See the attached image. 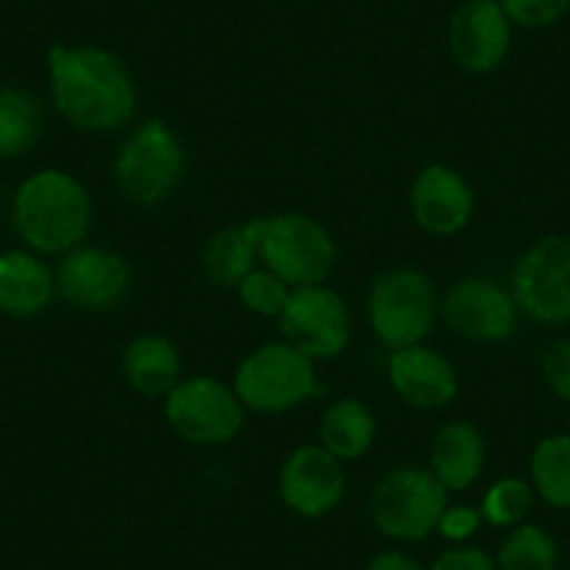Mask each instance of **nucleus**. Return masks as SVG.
Instances as JSON below:
<instances>
[{
  "mask_svg": "<svg viewBox=\"0 0 570 570\" xmlns=\"http://www.w3.org/2000/svg\"><path fill=\"white\" fill-rule=\"evenodd\" d=\"M48 92L53 109L90 135L124 129L137 112L129 65L101 46H53L48 51Z\"/></svg>",
  "mask_w": 570,
  "mask_h": 570,
  "instance_id": "nucleus-1",
  "label": "nucleus"
},
{
  "mask_svg": "<svg viewBox=\"0 0 570 570\" xmlns=\"http://www.w3.org/2000/svg\"><path fill=\"white\" fill-rule=\"evenodd\" d=\"M12 227L26 249L59 255L76 249L92 229V199L79 177L62 168H40L18 185Z\"/></svg>",
  "mask_w": 570,
  "mask_h": 570,
  "instance_id": "nucleus-2",
  "label": "nucleus"
},
{
  "mask_svg": "<svg viewBox=\"0 0 570 570\" xmlns=\"http://www.w3.org/2000/svg\"><path fill=\"white\" fill-rule=\"evenodd\" d=\"M188 168V155L177 131L160 118L137 126L112 163V179L118 194L129 205L157 207L179 190Z\"/></svg>",
  "mask_w": 570,
  "mask_h": 570,
  "instance_id": "nucleus-3",
  "label": "nucleus"
},
{
  "mask_svg": "<svg viewBox=\"0 0 570 570\" xmlns=\"http://www.w3.org/2000/svg\"><path fill=\"white\" fill-rule=\"evenodd\" d=\"M246 224L255 235L263 266L292 288L327 283L336 268V240L331 229L308 213H277Z\"/></svg>",
  "mask_w": 570,
  "mask_h": 570,
  "instance_id": "nucleus-4",
  "label": "nucleus"
},
{
  "mask_svg": "<svg viewBox=\"0 0 570 570\" xmlns=\"http://www.w3.org/2000/svg\"><path fill=\"white\" fill-rule=\"evenodd\" d=\"M434 279L414 266H394L372 279L366 316L375 336L389 350L422 344L440 320Z\"/></svg>",
  "mask_w": 570,
  "mask_h": 570,
  "instance_id": "nucleus-5",
  "label": "nucleus"
},
{
  "mask_svg": "<svg viewBox=\"0 0 570 570\" xmlns=\"http://www.w3.org/2000/svg\"><path fill=\"white\" fill-rule=\"evenodd\" d=\"M233 389L244 409L257 414H285L322 392L314 358L285 338L252 350L235 370Z\"/></svg>",
  "mask_w": 570,
  "mask_h": 570,
  "instance_id": "nucleus-6",
  "label": "nucleus"
},
{
  "mask_svg": "<svg viewBox=\"0 0 570 570\" xmlns=\"http://www.w3.org/2000/svg\"><path fill=\"white\" fill-rule=\"evenodd\" d=\"M448 490L431 470H389L372 490L370 514L375 529L394 542H420L436 534Z\"/></svg>",
  "mask_w": 570,
  "mask_h": 570,
  "instance_id": "nucleus-7",
  "label": "nucleus"
},
{
  "mask_svg": "<svg viewBox=\"0 0 570 570\" xmlns=\"http://www.w3.org/2000/svg\"><path fill=\"white\" fill-rule=\"evenodd\" d=\"M520 314L546 327L570 325V235L551 233L518 257L509 283Z\"/></svg>",
  "mask_w": 570,
  "mask_h": 570,
  "instance_id": "nucleus-8",
  "label": "nucleus"
},
{
  "mask_svg": "<svg viewBox=\"0 0 570 570\" xmlns=\"http://www.w3.org/2000/svg\"><path fill=\"white\" fill-rule=\"evenodd\" d=\"M163 414L174 434L199 448L227 445L246 422V409L235 389L210 375L179 381L163 397Z\"/></svg>",
  "mask_w": 570,
  "mask_h": 570,
  "instance_id": "nucleus-9",
  "label": "nucleus"
},
{
  "mask_svg": "<svg viewBox=\"0 0 570 570\" xmlns=\"http://www.w3.org/2000/svg\"><path fill=\"white\" fill-rule=\"evenodd\" d=\"M277 322L285 342L314 361L338 358L353 338L347 303L325 283L292 288Z\"/></svg>",
  "mask_w": 570,
  "mask_h": 570,
  "instance_id": "nucleus-10",
  "label": "nucleus"
},
{
  "mask_svg": "<svg viewBox=\"0 0 570 570\" xmlns=\"http://www.w3.org/2000/svg\"><path fill=\"white\" fill-rule=\"evenodd\" d=\"M53 277L57 297L85 314L115 311L131 292V268L126 257L104 246L81 244L65 252Z\"/></svg>",
  "mask_w": 570,
  "mask_h": 570,
  "instance_id": "nucleus-11",
  "label": "nucleus"
},
{
  "mask_svg": "<svg viewBox=\"0 0 570 570\" xmlns=\"http://www.w3.org/2000/svg\"><path fill=\"white\" fill-rule=\"evenodd\" d=\"M445 325L475 344H501L518 333L520 308L512 292L487 277H464L440 303Z\"/></svg>",
  "mask_w": 570,
  "mask_h": 570,
  "instance_id": "nucleus-12",
  "label": "nucleus"
},
{
  "mask_svg": "<svg viewBox=\"0 0 570 570\" xmlns=\"http://www.w3.org/2000/svg\"><path fill=\"white\" fill-rule=\"evenodd\" d=\"M347 475L342 462L322 445H299L285 456L277 475V492L294 514L316 520L344 501Z\"/></svg>",
  "mask_w": 570,
  "mask_h": 570,
  "instance_id": "nucleus-13",
  "label": "nucleus"
},
{
  "mask_svg": "<svg viewBox=\"0 0 570 570\" xmlns=\"http://www.w3.org/2000/svg\"><path fill=\"white\" fill-rule=\"evenodd\" d=\"M514 26L498 0H462L448 23V48L453 62L475 76L492 73L512 51Z\"/></svg>",
  "mask_w": 570,
  "mask_h": 570,
  "instance_id": "nucleus-14",
  "label": "nucleus"
},
{
  "mask_svg": "<svg viewBox=\"0 0 570 570\" xmlns=\"http://www.w3.org/2000/svg\"><path fill=\"white\" fill-rule=\"evenodd\" d=\"M409 207L416 227L436 238H451L462 233L473 218L475 194L456 168L431 163L411 179Z\"/></svg>",
  "mask_w": 570,
  "mask_h": 570,
  "instance_id": "nucleus-15",
  "label": "nucleus"
},
{
  "mask_svg": "<svg viewBox=\"0 0 570 570\" xmlns=\"http://www.w3.org/2000/svg\"><path fill=\"white\" fill-rule=\"evenodd\" d=\"M389 383L403 403L422 411L445 409L459 394L456 366L434 347L411 344V347L392 350L386 364Z\"/></svg>",
  "mask_w": 570,
  "mask_h": 570,
  "instance_id": "nucleus-16",
  "label": "nucleus"
},
{
  "mask_svg": "<svg viewBox=\"0 0 570 570\" xmlns=\"http://www.w3.org/2000/svg\"><path fill=\"white\" fill-rule=\"evenodd\" d=\"M57 299V277L46 257L31 249L0 252V314L37 320Z\"/></svg>",
  "mask_w": 570,
  "mask_h": 570,
  "instance_id": "nucleus-17",
  "label": "nucleus"
},
{
  "mask_svg": "<svg viewBox=\"0 0 570 570\" xmlns=\"http://www.w3.org/2000/svg\"><path fill=\"white\" fill-rule=\"evenodd\" d=\"M487 464V442L468 420H453L436 431L431 442V473L448 492L470 490Z\"/></svg>",
  "mask_w": 570,
  "mask_h": 570,
  "instance_id": "nucleus-18",
  "label": "nucleus"
},
{
  "mask_svg": "<svg viewBox=\"0 0 570 570\" xmlns=\"http://www.w3.org/2000/svg\"><path fill=\"white\" fill-rule=\"evenodd\" d=\"M120 372H124L126 383H129L140 397L163 400L179 381H183V377H179V372H183V358H179V350L171 338L146 333V336L131 338L124 347V355H120Z\"/></svg>",
  "mask_w": 570,
  "mask_h": 570,
  "instance_id": "nucleus-19",
  "label": "nucleus"
},
{
  "mask_svg": "<svg viewBox=\"0 0 570 570\" xmlns=\"http://www.w3.org/2000/svg\"><path fill=\"white\" fill-rule=\"evenodd\" d=\"M377 436V422L370 405L355 397L331 403L320 422V445L331 451L338 462H358L372 451Z\"/></svg>",
  "mask_w": 570,
  "mask_h": 570,
  "instance_id": "nucleus-20",
  "label": "nucleus"
},
{
  "mask_svg": "<svg viewBox=\"0 0 570 570\" xmlns=\"http://www.w3.org/2000/svg\"><path fill=\"white\" fill-rule=\"evenodd\" d=\"M46 131V107L31 90L0 87V160H20L35 151Z\"/></svg>",
  "mask_w": 570,
  "mask_h": 570,
  "instance_id": "nucleus-21",
  "label": "nucleus"
},
{
  "mask_svg": "<svg viewBox=\"0 0 570 570\" xmlns=\"http://www.w3.org/2000/svg\"><path fill=\"white\" fill-rule=\"evenodd\" d=\"M257 263H261V252H257L249 224L218 229L202 252L207 279L218 288H238L246 274L255 272Z\"/></svg>",
  "mask_w": 570,
  "mask_h": 570,
  "instance_id": "nucleus-22",
  "label": "nucleus"
},
{
  "mask_svg": "<svg viewBox=\"0 0 570 570\" xmlns=\"http://www.w3.org/2000/svg\"><path fill=\"white\" fill-rule=\"evenodd\" d=\"M531 487L546 507L570 512V436H542L531 451Z\"/></svg>",
  "mask_w": 570,
  "mask_h": 570,
  "instance_id": "nucleus-23",
  "label": "nucleus"
},
{
  "mask_svg": "<svg viewBox=\"0 0 570 570\" xmlns=\"http://www.w3.org/2000/svg\"><path fill=\"white\" fill-rule=\"evenodd\" d=\"M559 542L546 525L520 523L507 531L495 553L498 570H559Z\"/></svg>",
  "mask_w": 570,
  "mask_h": 570,
  "instance_id": "nucleus-24",
  "label": "nucleus"
},
{
  "mask_svg": "<svg viewBox=\"0 0 570 570\" xmlns=\"http://www.w3.org/2000/svg\"><path fill=\"white\" fill-rule=\"evenodd\" d=\"M537 492L529 479L520 475H503V479L492 481L490 490L481 498V518L484 523L495 525V529H514V525L525 523L534 509Z\"/></svg>",
  "mask_w": 570,
  "mask_h": 570,
  "instance_id": "nucleus-25",
  "label": "nucleus"
},
{
  "mask_svg": "<svg viewBox=\"0 0 570 570\" xmlns=\"http://www.w3.org/2000/svg\"><path fill=\"white\" fill-rule=\"evenodd\" d=\"M235 292H238L240 303L249 314L263 316V320H279L285 303L292 297V285L279 279L274 272H268L266 266H257L255 272L246 274L244 283Z\"/></svg>",
  "mask_w": 570,
  "mask_h": 570,
  "instance_id": "nucleus-26",
  "label": "nucleus"
},
{
  "mask_svg": "<svg viewBox=\"0 0 570 570\" xmlns=\"http://www.w3.org/2000/svg\"><path fill=\"white\" fill-rule=\"evenodd\" d=\"M514 29L546 31L568 18L570 0H498Z\"/></svg>",
  "mask_w": 570,
  "mask_h": 570,
  "instance_id": "nucleus-27",
  "label": "nucleus"
},
{
  "mask_svg": "<svg viewBox=\"0 0 570 570\" xmlns=\"http://www.w3.org/2000/svg\"><path fill=\"white\" fill-rule=\"evenodd\" d=\"M540 370L553 397L570 403V338H559L546 350Z\"/></svg>",
  "mask_w": 570,
  "mask_h": 570,
  "instance_id": "nucleus-28",
  "label": "nucleus"
},
{
  "mask_svg": "<svg viewBox=\"0 0 570 570\" xmlns=\"http://www.w3.org/2000/svg\"><path fill=\"white\" fill-rule=\"evenodd\" d=\"M481 523H484V518H481V509L462 507V503L451 507V503H448V509L442 512L440 523H436V534L445 537L451 546H464V542H470L475 534H479Z\"/></svg>",
  "mask_w": 570,
  "mask_h": 570,
  "instance_id": "nucleus-29",
  "label": "nucleus"
},
{
  "mask_svg": "<svg viewBox=\"0 0 570 570\" xmlns=\"http://www.w3.org/2000/svg\"><path fill=\"white\" fill-rule=\"evenodd\" d=\"M425 570H498V564L484 548L464 542V546L445 548L434 562L425 564Z\"/></svg>",
  "mask_w": 570,
  "mask_h": 570,
  "instance_id": "nucleus-30",
  "label": "nucleus"
},
{
  "mask_svg": "<svg viewBox=\"0 0 570 570\" xmlns=\"http://www.w3.org/2000/svg\"><path fill=\"white\" fill-rule=\"evenodd\" d=\"M364 570H425V564H422L420 559L411 557V553L389 548V551L375 553V557L366 562Z\"/></svg>",
  "mask_w": 570,
  "mask_h": 570,
  "instance_id": "nucleus-31",
  "label": "nucleus"
},
{
  "mask_svg": "<svg viewBox=\"0 0 570 570\" xmlns=\"http://www.w3.org/2000/svg\"><path fill=\"white\" fill-rule=\"evenodd\" d=\"M568 436H570V422H568Z\"/></svg>",
  "mask_w": 570,
  "mask_h": 570,
  "instance_id": "nucleus-32",
  "label": "nucleus"
}]
</instances>
